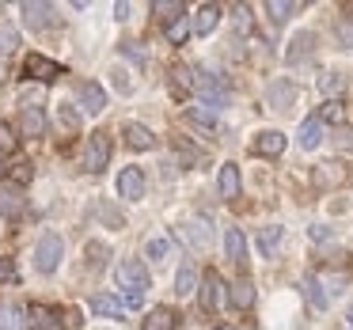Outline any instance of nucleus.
I'll return each instance as SVG.
<instances>
[{
    "instance_id": "dca6fc26",
    "label": "nucleus",
    "mask_w": 353,
    "mask_h": 330,
    "mask_svg": "<svg viewBox=\"0 0 353 330\" xmlns=\"http://www.w3.org/2000/svg\"><path fill=\"white\" fill-rule=\"evenodd\" d=\"M125 145H130V148H137V152L152 148V130H145L141 122H130V125H125Z\"/></svg>"
},
{
    "instance_id": "20e7f679",
    "label": "nucleus",
    "mask_w": 353,
    "mask_h": 330,
    "mask_svg": "<svg viewBox=\"0 0 353 330\" xmlns=\"http://www.w3.org/2000/svg\"><path fill=\"white\" fill-rule=\"evenodd\" d=\"M110 160V137L107 133H92V141H88V152H84V163L88 171H103Z\"/></svg>"
},
{
    "instance_id": "0eeeda50",
    "label": "nucleus",
    "mask_w": 353,
    "mask_h": 330,
    "mask_svg": "<svg viewBox=\"0 0 353 330\" xmlns=\"http://www.w3.org/2000/svg\"><path fill=\"white\" fill-rule=\"evenodd\" d=\"M198 300H201V307H205V311H216V307H221V300H224L221 274H205V281H201V289H198Z\"/></svg>"
},
{
    "instance_id": "4468645a",
    "label": "nucleus",
    "mask_w": 353,
    "mask_h": 330,
    "mask_svg": "<svg viewBox=\"0 0 353 330\" xmlns=\"http://www.w3.org/2000/svg\"><path fill=\"white\" fill-rule=\"evenodd\" d=\"M179 327V315L171 307H152V315L145 319V330H175Z\"/></svg>"
},
{
    "instance_id": "2eb2a0df",
    "label": "nucleus",
    "mask_w": 353,
    "mask_h": 330,
    "mask_svg": "<svg viewBox=\"0 0 353 330\" xmlns=\"http://www.w3.org/2000/svg\"><path fill=\"white\" fill-rule=\"evenodd\" d=\"M216 186H221V198H239V167H236V163H224V167H221V183H216Z\"/></svg>"
},
{
    "instance_id": "5701e85b",
    "label": "nucleus",
    "mask_w": 353,
    "mask_h": 330,
    "mask_svg": "<svg viewBox=\"0 0 353 330\" xmlns=\"http://www.w3.org/2000/svg\"><path fill=\"white\" fill-rule=\"evenodd\" d=\"M23 307H19V304H4V307H0V330H27L23 327Z\"/></svg>"
},
{
    "instance_id": "c03bdc74",
    "label": "nucleus",
    "mask_w": 353,
    "mask_h": 330,
    "mask_svg": "<svg viewBox=\"0 0 353 330\" xmlns=\"http://www.w3.org/2000/svg\"><path fill=\"white\" fill-rule=\"evenodd\" d=\"M350 327H353V311H350Z\"/></svg>"
},
{
    "instance_id": "b1692460",
    "label": "nucleus",
    "mask_w": 353,
    "mask_h": 330,
    "mask_svg": "<svg viewBox=\"0 0 353 330\" xmlns=\"http://www.w3.org/2000/svg\"><path fill=\"white\" fill-rule=\"evenodd\" d=\"M319 141H323V122L319 118H304V122H300V145L315 148Z\"/></svg>"
},
{
    "instance_id": "412c9836",
    "label": "nucleus",
    "mask_w": 353,
    "mask_h": 330,
    "mask_svg": "<svg viewBox=\"0 0 353 330\" xmlns=\"http://www.w3.org/2000/svg\"><path fill=\"white\" fill-rule=\"evenodd\" d=\"M23 198L19 194H12V190H0V216H8V220H19L23 216Z\"/></svg>"
},
{
    "instance_id": "f3484780",
    "label": "nucleus",
    "mask_w": 353,
    "mask_h": 330,
    "mask_svg": "<svg viewBox=\"0 0 353 330\" xmlns=\"http://www.w3.org/2000/svg\"><path fill=\"white\" fill-rule=\"evenodd\" d=\"M23 16L31 27H50L54 23V4H23Z\"/></svg>"
},
{
    "instance_id": "f03ea898",
    "label": "nucleus",
    "mask_w": 353,
    "mask_h": 330,
    "mask_svg": "<svg viewBox=\"0 0 353 330\" xmlns=\"http://www.w3.org/2000/svg\"><path fill=\"white\" fill-rule=\"evenodd\" d=\"M61 236H54V231H46V236L39 239V247H34V266H39V274H54L57 262H61Z\"/></svg>"
},
{
    "instance_id": "f704fd0d",
    "label": "nucleus",
    "mask_w": 353,
    "mask_h": 330,
    "mask_svg": "<svg viewBox=\"0 0 353 330\" xmlns=\"http://www.w3.org/2000/svg\"><path fill=\"white\" fill-rule=\"evenodd\" d=\"M84 254H88V266L99 269L103 262H107V254H110V251H107V243H88V251H84Z\"/></svg>"
},
{
    "instance_id": "4c0bfd02",
    "label": "nucleus",
    "mask_w": 353,
    "mask_h": 330,
    "mask_svg": "<svg viewBox=\"0 0 353 330\" xmlns=\"http://www.w3.org/2000/svg\"><path fill=\"white\" fill-rule=\"evenodd\" d=\"M186 239H194L198 247H205L209 243V224L205 220H194L190 228H186Z\"/></svg>"
},
{
    "instance_id": "79ce46f5",
    "label": "nucleus",
    "mask_w": 353,
    "mask_h": 330,
    "mask_svg": "<svg viewBox=\"0 0 353 330\" xmlns=\"http://www.w3.org/2000/svg\"><path fill=\"white\" fill-rule=\"evenodd\" d=\"M12 178H16V183H27V178H31V163H16Z\"/></svg>"
},
{
    "instance_id": "f257e3e1",
    "label": "nucleus",
    "mask_w": 353,
    "mask_h": 330,
    "mask_svg": "<svg viewBox=\"0 0 353 330\" xmlns=\"http://www.w3.org/2000/svg\"><path fill=\"white\" fill-rule=\"evenodd\" d=\"M114 281H118V289L125 292V304H130V307H141L145 289H148V269H145V262H122V266L114 269Z\"/></svg>"
},
{
    "instance_id": "a211bd4d",
    "label": "nucleus",
    "mask_w": 353,
    "mask_h": 330,
    "mask_svg": "<svg viewBox=\"0 0 353 330\" xmlns=\"http://www.w3.org/2000/svg\"><path fill=\"white\" fill-rule=\"evenodd\" d=\"M92 311L95 315H110V319H122V300L107 296V292H95V296H92Z\"/></svg>"
},
{
    "instance_id": "a19ab883",
    "label": "nucleus",
    "mask_w": 353,
    "mask_h": 330,
    "mask_svg": "<svg viewBox=\"0 0 353 330\" xmlns=\"http://www.w3.org/2000/svg\"><path fill=\"white\" fill-rule=\"evenodd\" d=\"M0 281H16V266H12V258H0Z\"/></svg>"
},
{
    "instance_id": "a878e982",
    "label": "nucleus",
    "mask_w": 353,
    "mask_h": 330,
    "mask_svg": "<svg viewBox=\"0 0 353 330\" xmlns=\"http://www.w3.org/2000/svg\"><path fill=\"white\" fill-rule=\"evenodd\" d=\"M194 285H198V274H194V266L186 262V266L179 269V277H175V292H179V296H186V292H194Z\"/></svg>"
},
{
    "instance_id": "a18cd8bd",
    "label": "nucleus",
    "mask_w": 353,
    "mask_h": 330,
    "mask_svg": "<svg viewBox=\"0 0 353 330\" xmlns=\"http://www.w3.org/2000/svg\"><path fill=\"white\" fill-rule=\"evenodd\" d=\"M0 175H4V163H0Z\"/></svg>"
},
{
    "instance_id": "7ed1b4c3",
    "label": "nucleus",
    "mask_w": 353,
    "mask_h": 330,
    "mask_svg": "<svg viewBox=\"0 0 353 330\" xmlns=\"http://www.w3.org/2000/svg\"><path fill=\"white\" fill-rule=\"evenodd\" d=\"M194 87L205 95V107H213V110L228 103V87H224L221 80L213 76V72H194Z\"/></svg>"
},
{
    "instance_id": "c9c22d12",
    "label": "nucleus",
    "mask_w": 353,
    "mask_h": 330,
    "mask_svg": "<svg viewBox=\"0 0 353 330\" xmlns=\"http://www.w3.org/2000/svg\"><path fill=\"white\" fill-rule=\"evenodd\" d=\"M186 118L198 122V125H213L216 122V110L213 107H190V110H186Z\"/></svg>"
},
{
    "instance_id": "2f4dec72",
    "label": "nucleus",
    "mask_w": 353,
    "mask_h": 330,
    "mask_svg": "<svg viewBox=\"0 0 353 330\" xmlns=\"http://www.w3.org/2000/svg\"><path fill=\"white\" fill-rule=\"evenodd\" d=\"M266 12H270V19H274V23H285V19H289L292 12H296V4H285V0H270Z\"/></svg>"
},
{
    "instance_id": "423d86ee",
    "label": "nucleus",
    "mask_w": 353,
    "mask_h": 330,
    "mask_svg": "<svg viewBox=\"0 0 353 330\" xmlns=\"http://www.w3.org/2000/svg\"><path fill=\"white\" fill-rule=\"evenodd\" d=\"M23 72H27V76H34V80H42V84H50L54 76H61V65L50 61V57H42V54H31L23 61Z\"/></svg>"
},
{
    "instance_id": "39448f33",
    "label": "nucleus",
    "mask_w": 353,
    "mask_h": 330,
    "mask_svg": "<svg viewBox=\"0 0 353 330\" xmlns=\"http://www.w3.org/2000/svg\"><path fill=\"white\" fill-rule=\"evenodd\" d=\"M118 194H122L125 201L145 198V171H141V167H125L122 175H118Z\"/></svg>"
},
{
    "instance_id": "393cba45",
    "label": "nucleus",
    "mask_w": 353,
    "mask_h": 330,
    "mask_svg": "<svg viewBox=\"0 0 353 330\" xmlns=\"http://www.w3.org/2000/svg\"><path fill=\"white\" fill-rule=\"evenodd\" d=\"M232 304L236 307H251L254 304V285L247 281V277H239V281L232 285Z\"/></svg>"
},
{
    "instance_id": "6e6552de",
    "label": "nucleus",
    "mask_w": 353,
    "mask_h": 330,
    "mask_svg": "<svg viewBox=\"0 0 353 330\" xmlns=\"http://www.w3.org/2000/svg\"><path fill=\"white\" fill-rule=\"evenodd\" d=\"M19 125H23V137H42V133H46V114H42V107H34V103H23Z\"/></svg>"
},
{
    "instance_id": "e433bc0d",
    "label": "nucleus",
    "mask_w": 353,
    "mask_h": 330,
    "mask_svg": "<svg viewBox=\"0 0 353 330\" xmlns=\"http://www.w3.org/2000/svg\"><path fill=\"white\" fill-rule=\"evenodd\" d=\"M145 251H148V258H168V251H171L168 236H156V239H148V243H145Z\"/></svg>"
},
{
    "instance_id": "bb28decb",
    "label": "nucleus",
    "mask_w": 353,
    "mask_h": 330,
    "mask_svg": "<svg viewBox=\"0 0 353 330\" xmlns=\"http://www.w3.org/2000/svg\"><path fill=\"white\" fill-rule=\"evenodd\" d=\"M277 243H281V228H277V224H274V228H262L259 231V247H262V254H266V258L277 251Z\"/></svg>"
},
{
    "instance_id": "6ab92c4d",
    "label": "nucleus",
    "mask_w": 353,
    "mask_h": 330,
    "mask_svg": "<svg viewBox=\"0 0 353 330\" xmlns=\"http://www.w3.org/2000/svg\"><path fill=\"white\" fill-rule=\"evenodd\" d=\"M224 251H228V258H232V262H243V254H247V239H243V231H239V228H228V231H224Z\"/></svg>"
},
{
    "instance_id": "37998d69",
    "label": "nucleus",
    "mask_w": 353,
    "mask_h": 330,
    "mask_svg": "<svg viewBox=\"0 0 353 330\" xmlns=\"http://www.w3.org/2000/svg\"><path fill=\"white\" fill-rule=\"evenodd\" d=\"M216 330H236V327H216Z\"/></svg>"
},
{
    "instance_id": "c756f323",
    "label": "nucleus",
    "mask_w": 353,
    "mask_h": 330,
    "mask_svg": "<svg viewBox=\"0 0 353 330\" xmlns=\"http://www.w3.org/2000/svg\"><path fill=\"white\" fill-rule=\"evenodd\" d=\"M16 46H19V31L12 23H4L0 27V54H16Z\"/></svg>"
},
{
    "instance_id": "473e14b6",
    "label": "nucleus",
    "mask_w": 353,
    "mask_h": 330,
    "mask_svg": "<svg viewBox=\"0 0 353 330\" xmlns=\"http://www.w3.org/2000/svg\"><path fill=\"white\" fill-rule=\"evenodd\" d=\"M345 118V107L338 99H330V103H323V110H319V122H342Z\"/></svg>"
},
{
    "instance_id": "7c9ffc66",
    "label": "nucleus",
    "mask_w": 353,
    "mask_h": 330,
    "mask_svg": "<svg viewBox=\"0 0 353 330\" xmlns=\"http://www.w3.org/2000/svg\"><path fill=\"white\" fill-rule=\"evenodd\" d=\"M16 148H19V137L12 133L8 122H0V156H12Z\"/></svg>"
},
{
    "instance_id": "f8f14e48",
    "label": "nucleus",
    "mask_w": 353,
    "mask_h": 330,
    "mask_svg": "<svg viewBox=\"0 0 353 330\" xmlns=\"http://www.w3.org/2000/svg\"><path fill=\"white\" fill-rule=\"evenodd\" d=\"M31 330H61V319H57L50 307H42V304H31Z\"/></svg>"
},
{
    "instance_id": "c85d7f7f",
    "label": "nucleus",
    "mask_w": 353,
    "mask_h": 330,
    "mask_svg": "<svg viewBox=\"0 0 353 330\" xmlns=\"http://www.w3.org/2000/svg\"><path fill=\"white\" fill-rule=\"evenodd\" d=\"M304 296L312 300V307H319V311L327 307V296H323V285L315 281V277H304Z\"/></svg>"
},
{
    "instance_id": "9d476101",
    "label": "nucleus",
    "mask_w": 353,
    "mask_h": 330,
    "mask_svg": "<svg viewBox=\"0 0 353 330\" xmlns=\"http://www.w3.org/2000/svg\"><path fill=\"white\" fill-rule=\"evenodd\" d=\"M216 23H221V8H216V4H201L198 19H194V34H201V39H205V34H213Z\"/></svg>"
},
{
    "instance_id": "ddd939ff",
    "label": "nucleus",
    "mask_w": 353,
    "mask_h": 330,
    "mask_svg": "<svg viewBox=\"0 0 353 330\" xmlns=\"http://www.w3.org/2000/svg\"><path fill=\"white\" fill-rule=\"evenodd\" d=\"M312 54H315V34H296L285 57H289V65H300L304 57H312Z\"/></svg>"
},
{
    "instance_id": "4be33fe9",
    "label": "nucleus",
    "mask_w": 353,
    "mask_h": 330,
    "mask_svg": "<svg viewBox=\"0 0 353 330\" xmlns=\"http://www.w3.org/2000/svg\"><path fill=\"white\" fill-rule=\"evenodd\" d=\"M292 99H296V87L289 84V80H277L274 87H270V103H274L277 110H285V107H292Z\"/></svg>"
},
{
    "instance_id": "aec40b11",
    "label": "nucleus",
    "mask_w": 353,
    "mask_h": 330,
    "mask_svg": "<svg viewBox=\"0 0 353 330\" xmlns=\"http://www.w3.org/2000/svg\"><path fill=\"white\" fill-rule=\"evenodd\" d=\"M152 12L163 19V27H171L175 19H183V16H186V8L179 4V0H156V4H152Z\"/></svg>"
},
{
    "instance_id": "1a4fd4ad",
    "label": "nucleus",
    "mask_w": 353,
    "mask_h": 330,
    "mask_svg": "<svg viewBox=\"0 0 353 330\" xmlns=\"http://www.w3.org/2000/svg\"><path fill=\"white\" fill-rule=\"evenodd\" d=\"M251 152L254 156H281L285 152V133H277V130L259 133V137H254V145H251Z\"/></svg>"
},
{
    "instance_id": "72a5a7b5",
    "label": "nucleus",
    "mask_w": 353,
    "mask_h": 330,
    "mask_svg": "<svg viewBox=\"0 0 353 330\" xmlns=\"http://www.w3.org/2000/svg\"><path fill=\"white\" fill-rule=\"evenodd\" d=\"M319 87H323V95H338L345 87V76L342 72H327V76L319 80Z\"/></svg>"
},
{
    "instance_id": "9b49d317",
    "label": "nucleus",
    "mask_w": 353,
    "mask_h": 330,
    "mask_svg": "<svg viewBox=\"0 0 353 330\" xmlns=\"http://www.w3.org/2000/svg\"><path fill=\"white\" fill-rule=\"evenodd\" d=\"M80 103H84V110L99 114V110L107 107V95H103V87L95 84V80H88V84H80Z\"/></svg>"
},
{
    "instance_id": "58836bf2",
    "label": "nucleus",
    "mask_w": 353,
    "mask_h": 330,
    "mask_svg": "<svg viewBox=\"0 0 353 330\" xmlns=\"http://www.w3.org/2000/svg\"><path fill=\"white\" fill-rule=\"evenodd\" d=\"M190 87H194V72L179 65L175 69V92H190Z\"/></svg>"
},
{
    "instance_id": "ea45409f",
    "label": "nucleus",
    "mask_w": 353,
    "mask_h": 330,
    "mask_svg": "<svg viewBox=\"0 0 353 330\" xmlns=\"http://www.w3.org/2000/svg\"><path fill=\"white\" fill-rule=\"evenodd\" d=\"M334 34H338V42H342V46H353V23H350V19H338Z\"/></svg>"
},
{
    "instance_id": "cd10ccee",
    "label": "nucleus",
    "mask_w": 353,
    "mask_h": 330,
    "mask_svg": "<svg viewBox=\"0 0 353 330\" xmlns=\"http://www.w3.org/2000/svg\"><path fill=\"white\" fill-rule=\"evenodd\" d=\"M163 34H168V42H171V46H183V42H186V34H190V23H186V16H183V19H175L171 27H163Z\"/></svg>"
}]
</instances>
